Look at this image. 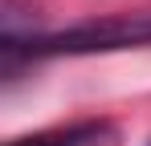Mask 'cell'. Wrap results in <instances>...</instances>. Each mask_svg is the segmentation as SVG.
<instances>
[{
    "instance_id": "1",
    "label": "cell",
    "mask_w": 151,
    "mask_h": 146,
    "mask_svg": "<svg viewBox=\"0 0 151 146\" xmlns=\"http://www.w3.org/2000/svg\"><path fill=\"white\" fill-rule=\"evenodd\" d=\"M151 41V21L135 24H90L57 37H37L29 41V53H94V49H127V45H147Z\"/></svg>"
},
{
    "instance_id": "2",
    "label": "cell",
    "mask_w": 151,
    "mask_h": 146,
    "mask_svg": "<svg viewBox=\"0 0 151 146\" xmlns=\"http://www.w3.org/2000/svg\"><path fill=\"white\" fill-rule=\"evenodd\" d=\"M17 146H65V142H49V138H37V142H17Z\"/></svg>"
}]
</instances>
